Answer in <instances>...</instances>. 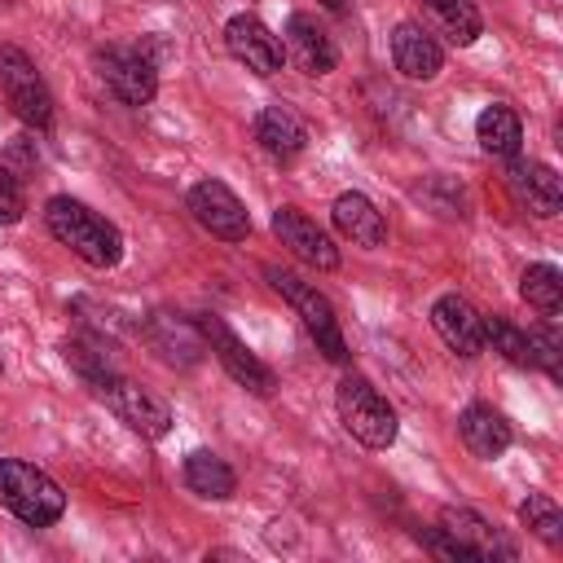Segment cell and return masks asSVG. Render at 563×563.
<instances>
[{"label":"cell","mask_w":563,"mask_h":563,"mask_svg":"<svg viewBox=\"0 0 563 563\" xmlns=\"http://www.w3.org/2000/svg\"><path fill=\"white\" fill-rule=\"evenodd\" d=\"M44 224H48V233H53L62 246H70V255H79L88 268H114V264L123 260V233H119L106 216H97L92 207H84V202L70 198V194H57V198L44 202Z\"/></svg>","instance_id":"obj_1"},{"label":"cell","mask_w":563,"mask_h":563,"mask_svg":"<svg viewBox=\"0 0 563 563\" xmlns=\"http://www.w3.org/2000/svg\"><path fill=\"white\" fill-rule=\"evenodd\" d=\"M0 506L26 528H48L66 510V493L53 475L22 457H0Z\"/></svg>","instance_id":"obj_2"},{"label":"cell","mask_w":563,"mask_h":563,"mask_svg":"<svg viewBox=\"0 0 563 563\" xmlns=\"http://www.w3.org/2000/svg\"><path fill=\"white\" fill-rule=\"evenodd\" d=\"M264 277H268V286L299 312V321H303V330L312 334V343H317V352H325L334 365H343L352 352H347V339H343V325H339V317H334V303L312 286V282H303L299 273H290V268H277V264H268L264 268Z\"/></svg>","instance_id":"obj_3"},{"label":"cell","mask_w":563,"mask_h":563,"mask_svg":"<svg viewBox=\"0 0 563 563\" xmlns=\"http://www.w3.org/2000/svg\"><path fill=\"white\" fill-rule=\"evenodd\" d=\"M334 409H339V422L352 440H361L365 449H391L396 444V409L383 400V391L361 378V374H343L339 387H334Z\"/></svg>","instance_id":"obj_4"},{"label":"cell","mask_w":563,"mask_h":563,"mask_svg":"<svg viewBox=\"0 0 563 563\" xmlns=\"http://www.w3.org/2000/svg\"><path fill=\"white\" fill-rule=\"evenodd\" d=\"M0 88L26 128L44 132L53 123V92H48L44 75L35 70V62L13 44H0Z\"/></svg>","instance_id":"obj_5"},{"label":"cell","mask_w":563,"mask_h":563,"mask_svg":"<svg viewBox=\"0 0 563 563\" xmlns=\"http://www.w3.org/2000/svg\"><path fill=\"white\" fill-rule=\"evenodd\" d=\"M92 391H97V396L106 400V409H110L123 427H132L136 435L163 440V435L172 431V409H167V400L154 396L150 387H141V383H132V378H123V374H110V378L97 383Z\"/></svg>","instance_id":"obj_6"},{"label":"cell","mask_w":563,"mask_h":563,"mask_svg":"<svg viewBox=\"0 0 563 563\" xmlns=\"http://www.w3.org/2000/svg\"><path fill=\"white\" fill-rule=\"evenodd\" d=\"M198 330H202V343L211 347V356L224 365V374L238 383V387H246L251 396H273V387H277V374L229 330V321L224 317H216V312H207V317H198Z\"/></svg>","instance_id":"obj_7"},{"label":"cell","mask_w":563,"mask_h":563,"mask_svg":"<svg viewBox=\"0 0 563 563\" xmlns=\"http://www.w3.org/2000/svg\"><path fill=\"white\" fill-rule=\"evenodd\" d=\"M92 66L123 106H150L158 92V66L136 44H110L92 57Z\"/></svg>","instance_id":"obj_8"},{"label":"cell","mask_w":563,"mask_h":563,"mask_svg":"<svg viewBox=\"0 0 563 563\" xmlns=\"http://www.w3.org/2000/svg\"><path fill=\"white\" fill-rule=\"evenodd\" d=\"M189 216L220 242H246L251 238V216L242 207V198L224 185V180H198L189 189Z\"/></svg>","instance_id":"obj_9"},{"label":"cell","mask_w":563,"mask_h":563,"mask_svg":"<svg viewBox=\"0 0 563 563\" xmlns=\"http://www.w3.org/2000/svg\"><path fill=\"white\" fill-rule=\"evenodd\" d=\"M440 528L479 563H515L519 559V545L471 506H444L440 510Z\"/></svg>","instance_id":"obj_10"},{"label":"cell","mask_w":563,"mask_h":563,"mask_svg":"<svg viewBox=\"0 0 563 563\" xmlns=\"http://www.w3.org/2000/svg\"><path fill=\"white\" fill-rule=\"evenodd\" d=\"M224 48H229L233 62H242V66L255 70V75H277V70L286 66L282 40H277L255 13H233V18L224 22Z\"/></svg>","instance_id":"obj_11"},{"label":"cell","mask_w":563,"mask_h":563,"mask_svg":"<svg viewBox=\"0 0 563 563\" xmlns=\"http://www.w3.org/2000/svg\"><path fill=\"white\" fill-rule=\"evenodd\" d=\"M506 189L515 194L519 207H528L541 220H550V216L563 211V180H559V172L550 163H537V158H519L515 154L510 167H506Z\"/></svg>","instance_id":"obj_12"},{"label":"cell","mask_w":563,"mask_h":563,"mask_svg":"<svg viewBox=\"0 0 563 563\" xmlns=\"http://www.w3.org/2000/svg\"><path fill=\"white\" fill-rule=\"evenodd\" d=\"M431 325L444 339V347L457 352V356H466V361L488 347L484 343V312H475V303L462 299L457 290H449V295H440L431 303Z\"/></svg>","instance_id":"obj_13"},{"label":"cell","mask_w":563,"mask_h":563,"mask_svg":"<svg viewBox=\"0 0 563 563\" xmlns=\"http://www.w3.org/2000/svg\"><path fill=\"white\" fill-rule=\"evenodd\" d=\"M273 233L282 238V246H290V255H299L303 264H312V268H339V246L330 242V233L317 224V220H308L299 207H277L273 211Z\"/></svg>","instance_id":"obj_14"},{"label":"cell","mask_w":563,"mask_h":563,"mask_svg":"<svg viewBox=\"0 0 563 563\" xmlns=\"http://www.w3.org/2000/svg\"><path fill=\"white\" fill-rule=\"evenodd\" d=\"M286 57L303 70V75H330L339 62V48L330 40V31L312 18V13H290L286 18V40H282Z\"/></svg>","instance_id":"obj_15"},{"label":"cell","mask_w":563,"mask_h":563,"mask_svg":"<svg viewBox=\"0 0 563 563\" xmlns=\"http://www.w3.org/2000/svg\"><path fill=\"white\" fill-rule=\"evenodd\" d=\"M391 66L405 79H435L444 70V48L435 44V35L418 22H396L391 31Z\"/></svg>","instance_id":"obj_16"},{"label":"cell","mask_w":563,"mask_h":563,"mask_svg":"<svg viewBox=\"0 0 563 563\" xmlns=\"http://www.w3.org/2000/svg\"><path fill=\"white\" fill-rule=\"evenodd\" d=\"M145 339H150V347H154L167 365H194V361L207 352L198 321H185V317H176V312H154V317L145 321Z\"/></svg>","instance_id":"obj_17"},{"label":"cell","mask_w":563,"mask_h":563,"mask_svg":"<svg viewBox=\"0 0 563 563\" xmlns=\"http://www.w3.org/2000/svg\"><path fill=\"white\" fill-rule=\"evenodd\" d=\"M251 132H255L260 150L273 154V158H282V163L299 158L303 145H308V128H303V119H299L290 106H264V110L255 114Z\"/></svg>","instance_id":"obj_18"},{"label":"cell","mask_w":563,"mask_h":563,"mask_svg":"<svg viewBox=\"0 0 563 563\" xmlns=\"http://www.w3.org/2000/svg\"><path fill=\"white\" fill-rule=\"evenodd\" d=\"M457 435H462V444H466L475 457H484V462L501 457V453L510 449V440H515L506 413H497L493 405H466V409L457 413Z\"/></svg>","instance_id":"obj_19"},{"label":"cell","mask_w":563,"mask_h":563,"mask_svg":"<svg viewBox=\"0 0 563 563\" xmlns=\"http://www.w3.org/2000/svg\"><path fill=\"white\" fill-rule=\"evenodd\" d=\"M330 216H334V229H339L352 246H383V242H387V220H383V211H378L365 194H356V189L339 194L334 207H330Z\"/></svg>","instance_id":"obj_20"},{"label":"cell","mask_w":563,"mask_h":563,"mask_svg":"<svg viewBox=\"0 0 563 563\" xmlns=\"http://www.w3.org/2000/svg\"><path fill=\"white\" fill-rule=\"evenodd\" d=\"M180 475H185V488L198 493V497H207V501H224V497L238 493L233 466H229L220 453H211V449H194V453L185 457Z\"/></svg>","instance_id":"obj_21"},{"label":"cell","mask_w":563,"mask_h":563,"mask_svg":"<svg viewBox=\"0 0 563 563\" xmlns=\"http://www.w3.org/2000/svg\"><path fill=\"white\" fill-rule=\"evenodd\" d=\"M422 13L435 26V35H444L457 48H466L484 35V18H479L475 0H422Z\"/></svg>","instance_id":"obj_22"},{"label":"cell","mask_w":563,"mask_h":563,"mask_svg":"<svg viewBox=\"0 0 563 563\" xmlns=\"http://www.w3.org/2000/svg\"><path fill=\"white\" fill-rule=\"evenodd\" d=\"M475 141H479V150L493 154V158H515L519 145H523V123H519V114H515L510 106L493 101V106H484L479 119H475Z\"/></svg>","instance_id":"obj_23"},{"label":"cell","mask_w":563,"mask_h":563,"mask_svg":"<svg viewBox=\"0 0 563 563\" xmlns=\"http://www.w3.org/2000/svg\"><path fill=\"white\" fill-rule=\"evenodd\" d=\"M62 356H66V365H70L88 387H97V383H106L110 374H119V365H114V347H110L97 330L66 339V343H62Z\"/></svg>","instance_id":"obj_24"},{"label":"cell","mask_w":563,"mask_h":563,"mask_svg":"<svg viewBox=\"0 0 563 563\" xmlns=\"http://www.w3.org/2000/svg\"><path fill=\"white\" fill-rule=\"evenodd\" d=\"M519 295L541 317H559L563 312V273L554 264H528L523 277H519Z\"/></svg>","instance_id":"obj_25"},{"label":"cell","mask_w":563,"mask_h":563,"mask_svg":"<svg viewBox=\"0 0 563 563\" xmlns=\"http://www.w3.org/2000/svg\"><path fill=\"white\" fill-rule=\"evenodd\" d=\"M519 523H523L532 537H541L545 545H563V510L554 506V497L528 493V497L519 501Z\"/></svg>","instance_id":"obj_26"},{"label":"cell","mask_w":563,"mask_h":563,"mask_svg":"<svg viewBox=\"0 0 563 563\" xmlns=\"http://www.w3.org/2000/svg\"><path fill=\"white\" fill-rule=\"evenodd\" d=\"M484 343H493V352L497 356H506L510 365H519V369H532L528 365V330H519L510 317H484Z\"/></svg>","instance_id":"obj_27"},{"label":"cell","mask_w":563,"mask_h":563,"mask_svg":"<svg viewBox=\"0 0 563 563\" xmlns=\"http://www.w3.org/2000/svg\"><path fill=\"white\" fill-rule=\"evenodd\" d=\"M528 365L532 369H545L554 383L563 378V343H559V334L550 325L528 330Z\"/></svg>","instance_id":"obj_28"},{"label":"cell","mask_w":563,"mask_h":563,"mask_svg":"<svg viewBox=\"0 0 563 563\" xmlns=\"http://www.w3.org/2000/svg\"><path fill=\"white\" fill-rule=\"evenodd\" d=\"M35 163H40V154H35V141H31V136H13L9 150H4V158H0V167H4L13 180L26 176V172H35Z\"/></svg>","instance_id":"obj_29"},{"label":"cell","mask_w":563,"mask_h":563,"mask_svg":"<svg viewBox=\"0 0 563 563\" xmlns=\"http://www.w3.org/2000/svg\"><path fill=\"white\" fill-rule=\"evenodd\" d=\"M26 211V198H22V185L0 167V224H18Z\"/></svg>","instance_id":"obj_30"},{"label":"cell","mask_w":563,"mask_h":563,"mask_svg":"<svg viewBox=\"0 0 563 563\" xmlns=\"http://www.w3.org/2000/svg\"><path fill=\"white\" fill-rule=\"evenodd\" d=\"M418 541H422L435 559H444V563H462V559H471V554H466V550H462L444 528H427V532H418Z\"/></svg>","instance_id":"obj_31"},{"label":"cell","mask_w":563,"mask_h":563,"mask_svg":"<svg viewBox=\"0 0 563 563\" xmlns=\"http://www.w3.org/2000/svg\"><path fill=\"white\" fill-rule=\"evenodd\" d=\"M321 4H325L330 13H343V9H347V0H321Z\"/></svg>","instance_id":"obj_32"},{"label":"cell","mask_w":563,"mask_h":563,"mask_svg":"<svg viewBox=\"0 0 563 563\" xmlns=\"http://www.w3.org/2000/svg\"><path fill=\"white\" fill-rule=\"evenodd\" d=\"M0 374H4V356H0Z\"/></svg>","instance_id":"obj_33"}]
</instances>
